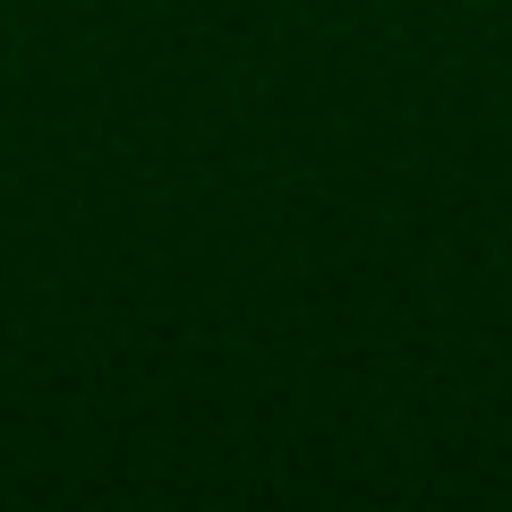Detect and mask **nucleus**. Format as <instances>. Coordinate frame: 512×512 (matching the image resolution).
Here are the masks:
<instances>
[]
</instances>
